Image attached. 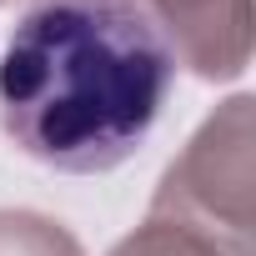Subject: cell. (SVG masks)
I'll return each instance as SVG.
<instances>
[{"label":"cell","mask_w":256,"mask_h":256,"mask_svg":"<svg viewBox=\"0 0 256 256\" xmlns=\"http://www.w3.org/2000/svg\"><path fill=\"white\" fill-rule=\"evenodd\" d=\"M171 76L141 0H40L0 50V126L40 166L110 171L151 136Z\"/></svg>","instance_id":"6da1fadb"},{"label":"cell","mask_w":256,"mask_h":256,"mask_svg":"<svg viewBox=\"0 0 256 256\" xmlns=\"http://www.w3.org/2000/svg\"><path fill=\"white\" fill-rule=\"evenodd\" d=\"M251 96H231L201 131L186 141V151L171 161V171L156 186L151 216H171L211 241H221L231 256H256V226H251Z\"/></svg>","instance_id":"7a4b0ae2"},{"label":"cell","mask_w":256,"mask_h":256,"mask_svg":"<svg viewBox=\"0 0 256 256\" xmlns=\"http://www.w3.org/2000/svg\"><path fill=\"white\" fill-rule=\"evenodd\" d=\"M171 56L201 80H236L251 60V0H141Z\"/></svg>","instance_id":"3957f363"},{"label":"cell","mask_w":256,"mask_h":256,"mask_svg":"<svg viewBox=\"0 0 256 256\" xmlns=\"http://www.w3.org/2000/svg\"><path fill=\"white\" fill-rule=\"evenodd\" d=\"M0 256H86L80 241L40 211H0Z\"/></svg>","instance_id":"277c9868"},{"label":"cell","mask_w":256,"mask_h":256,"mask_svg":"<svg viewBox=\"0 0 256 256\" xmlns=\"http://www.w3.org/2000/svg\"><path fill=\"white\" fill-rule=\"evenodd\" d=\"M110 256H231V251L221 241H211V236L171 221V216H146Z\"/></svg>","instance_id":"5b68a950"},{"label":"cell","mask_w":256,"mask_h":256,"mask_svg":"<svg viewBox=\"0 0 256 256\" xmlns=\"http://www.w3.org/2000/svg\"><path fill=\"white\" fill-rule=\"evenodd\" d=\"M0 6H6V0H0Z\"/></svg>","instance_id":"8992f818"}]
</instances>
